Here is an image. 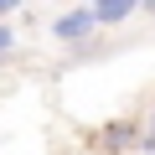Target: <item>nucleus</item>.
<instances>
[{"instance_id": "nucleus-4", "label": "nucleus", "mask_w": 155, "mask_h": 155, "mask_svg": "<svg viewBox=\"0 0 155 155\" xmlns=\"http://www.w3.org/2000/svg\"><path fill=\"white\" fill-rule=\"evenodd\" d=\"M155 145V98H150V109H145V129H140V150H150Z\"/></svg>"}, {"instance_id": "nucleus-5", "label": "nucleus", "mask_w": 155, "mask_h": 155, "mask_svg": "<svg viewBox=\"0 0 155 155\" xmlns=\"http://www.w3.org/2000/svg\"><path fill=\"white\" fill-rule=\"evenodd\" d=\"M5 52H16V26L0 21V57H5Z\"/></svg>"}, {"instance_id": "nucleus-3", "label": "nucleus", "mask_w": 155, "mask_h": 155, "mask_svg": "<svg viewBox=\"0 0 155 155\" xmlns=\"http://www.w3.org/2000/svg\"><path fill=\"white\" fill-rule=\"evenodd\" d=\"M88 11H93V26H124L140 11V0H88Z\"/></svg>"}, {"instance_id": "nucleus-6", "label": "nucleus", "mask_w": 155, "mask_h": 155, "mask_svg": "<svg viewBox=\"0 0 155 155\" xmlns=\"http://www.w3.org/2000/svg\"><path fill=\"white\" fill-rule=\"evenodd\" d=\"M140 16H145V21H155V0H140Z\"/></svg>"}, {"instance_id": "nucleus-1", "label": "nucleus", "mask_w": 155, "mask_h": 155, "mask_svg": "<svg viewBox=\"0 0 155 155\" xmlns=\"http://www.w3.org/2000/svg\"><path fill=\"white\" fill-rule=\"evenodd\" d=\"M93 31H98V26H93V11H88V5H72V11H62V16L52 21L57 47H83Z\"/></svg>"}, {"instance_id": "nucleus-7", "label": "nucleus", "mask_w": 155, "mask_h": 155, "mask_svg": "<svg viewBox=\"0 0 155 155\" xmlns=\"http://www.w3.org/2000/svg\"><path fill=\"white\" fill-rule=\"evenodd\" d=\"M145 155H155V145H150V150H145Z\"/></svg>"}, {"instance_id": "nucleus-2", "label": "nucleus", "mask_w": 155, "mask_h": 155, "mask_svg": "<svg viewBox=\"0 0 155 155\" xmlns=\"http://www.w3.org/2000/svg\"><path fill=\"white\" fill-rule=\"evenodd\" d=\"M98 150H104V155H129V150H140V119H114V124H104V129H98Z\"/></svg>"}, {"instance_id": "nucleus-8", "label": "nucleus", "mask_w": 155, "mask_h": 155, "mask_svg": "<svg viewBox=\"0 0 155 155\" xmlns=\"http://www.w3.org/2000/svg\"><path fill=\"white\" fill-rule=\"evenodd\" d=\"M78 5H88V0H78Z\"/></svg>"}]
</instances>
